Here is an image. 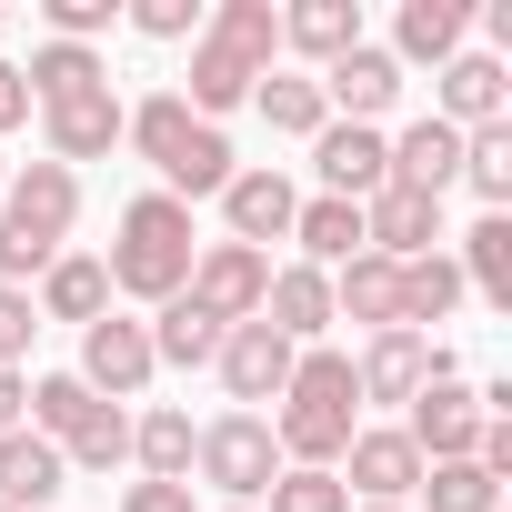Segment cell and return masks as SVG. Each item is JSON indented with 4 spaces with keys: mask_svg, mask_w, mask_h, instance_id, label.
I'll list each match as a JSON object with an SVG mask.
<instances>
[{
    "mask_svg": "<svg viewBox=\"0 0 512 512\" xmlns=\"http://www.w3.org/2000/svg\"><path fill=\"white\" fill-rule=\"evenodd\" d=\"M272 51H282V11H272V0H221V11H201V41H191V91H181V111H201V121L241 111L251 91L272 81Z\"/></svg>",
    "mask_w": 512,
    "mask_h": 512,
    "instance_id": "cell-1",
    "label": "cell"
},
{
    "mask_svg": "<svg viewBox=\"0 0 512 512\" xmlns=\"http://www.w3.org/2000/svg\"><path fill=\"white\" fill-rule=\"evenodd\" d=\"M262 422H272V442H282V462H292V472H332V462L352 452V432H362L352 352H302V362H292V382H282V402H272Z\"/></svg>",
    "mask_w": 512,
    "mask_h": 512,
    "instance_id": "cell-2",
    "label": "cell"
},
{
    "mask_svg": "<svg viewBox=\"0 0 512 512\" xmlns=\"http://www.w3.org/2000/svg\"><path fill=\"white\" fill-rule=\"evenodd\" d=\"M71 221H81V171H61V161L11 171V181H0V282L31 292L71 251Z\"/></svg>",
    "mask_w": 512,
    "mask_h": 512,
    "instance_id": "cell-3",
    "label": "cell"
},
{
    "mask_svg": "<svg viewBox=\"0 0 512 512\" xmlns=\"http://www.w3.org/2000/svg\"><path fill=\"white\" fill-rule=\"evenodd\" d=\"M191 262H201V241H191V201H171V191H141V201L121 211V241L101 251L111 292H131V302H151V312L191 282Z\"/></svg>",
    "mask_w": 512,
    "mask_h": 512,
    "instance_id": "cell-4",
    "label": "cell"
},
{
    "mask_svg": "<svg viewBox=\"0 0 512 512\" xmlns=\"http://www.w3.org/2000/svg\"><path fill=\"white\" fill-rule=\"evenodd\" d=\"M121 141L161 171V191L171 201H201V191H221L241 161H231V141H221V121H201V111H181V91H151L141 111H121Z\"/></svg>",
    "mask_w": 512,
    "mask_h": 512,
    "instance_id": "cell-5",
    "label": "cell"
},
{
    "mask_svg": "<svg viewBox=\"0 0 512 512\" xmlns=\"http://www.w3.org/2000/svg\"><path fill=\"white\" fill-rule=\"evenodd\" d=\"M31 432L61 442L71 472H121V462H131V412L101 402L81 372H41V382H31Z\"/></svg>",
    "mask_w": 512,
    "mask_h": 512,
    "instance_id": "cell-6",
    "label": "cell"
},
{
    "mask_svg": "<svg viewBox=\"0 0 512 512\" xmlns=\"http://www.w3.org/2000/svg\"><path fill=\"white\" fill-rule=\"evenodd\" d=\"M191 472H201L221 502H251V512H262V492L282 482V442H272V422H262V412H221V422H201Z\"/></svg>",
    "mask_w": 512,
    "mask_h": 512,
    "instance_id": "cell-7",
    "label": "cell"
},
{
    "mask_svg": "<svg viewBox=\"0 0 512 512\" xmlns=\"http://www.w3.org/2000/svg\"><path fill=\"white\" fill-rule=\"evenodd\" d=\"M221 332L231 322H262V292H272V251H241V241H201V262H191V282H181Z\"/></svg>",
    "mask_w": 512,
    "mask_h": 512,
    "instance_id": "cell-8",
    "label": "cell"
},
{
    "mask_svg": "<svg viewBox=\"0 0 512 512\" xmlns=\"http://www.w3.org/2000/svg\"><path fill=\"white\" fill-rule=\"evenodd\" d=\"M432 121H442V131H492V121H512V71H502L492 51H452V61L432 71Z\"/></svg>",
    "mask_w": 512,
    "mask_h": 512,
    "instance_id": "cell-9",
    "label": "cell"
},
{
    "mask_svg": "<svg viewBox=\"0 0 512 512\" xmlns=\"http://www.w3.org/2000/svg\"><path fill=\"white\" fill-rule=\"evenodd\" d=\"M41 141H51V161H61V171L111 161V151H121V91H111V81H91V91L41 101Z\"/></svg>",
    "mask_w": 512,
    "mask_h": 512,
    "instance_id": "cell-10",
    "label": "cell"
},
{
    "mask_svg": "<svg viewBox=\"0 0 512 512\" xmlns=\"http://www.w3.org/2000/svg\"><path fill=\"white\" fill-rule=\"evenodd\" d=\"M292 342L272 332V322H231L221 332V352H211V372H221V392L241 402V412H262V402H282V382H292Z\"/></svg>",
    "mask_w": 512,
    "mask_h": 512,
    "instance_id": "cell-11",
    "label": "cell"
},
{
    "mask_svg": "<svg viewBox=\"0 0 512 512\" xmlns=\"http://www.w3.org/2000/svg\"><path fill=\"white\" fill-rule=\"evenodd\" d=\"M312 171H322V201H372L392 181V141L372 121H322L312 131Z\"/></svg>",
    "mask_w": 512,
    "mask_h": 512,
    "instance_id": "cell-12",
    "label": "cell"
},
{
    "mask_svg": "<svg viewBox=\"0 0 512 512\" xmlns=\"http://www.w3.org/2000/svg\"><path fill=\"white\" fill-rule=\"evenodd\" d=\"M402 442H412L422 462H472V442H482V402L442 372V382H422V392L402 402Z\"/></svg>",
    "mask_w": 512,
    "mask_h": 512,
    "instance_id": "cell-13",
    "label": "cell"
},
{
    "mask_svg": "<svg viewBox=\"0 0 512 512\" xmlns=\"http://www.w3.org/2000/svg\"><path fill=\"white\" fill-rule=\"evenodd\" d=\"M442 372H452L442 342H422V332H372L362 362H352V392H362V402H412V392L442 382Z\"/></svg>",
    "mask_w": 512,
    "mask_h": 512,
    "instance_id": "cell-14",
    "label": "cell"
},
{
    "mask_svg": "<svg viewBox=\"0 0 512 512\" xmlns=\"http://www.w3.org/2000/svg\"><path fill=\"white\" fill-rule=\"evenodd\" d=\"M332 472H342V492H352V502H412V492H422V452L402 442V422H382V432L362 422V432H352V452H342Z\"/></svg>",
    "mask_w": 512,
    "mask_h": 512,
    "instance_id": "cell-15",
    "label": "cell"
},
{
    "mask_svg": "<svg viewBox=\"0 0 512 512\" xmlns=\"http://www.w3.org/2000/svg\"><path fill=\"white\" fill-rule=\"evenodd\" d=\"M392 101H402V61H392L382 41H362V51H342V61L322 71V111H332V121H372V131H382Z\"/></svg>",
    "mask_w": 512,
    "mask_h": 512,
    "instance_id": "cell-16",
    "label": "cell"
},
{
    "mask_svg": "<svg viewBox=\"0 0 512 512\" xmlns=\"http://www.w3.org/2000/svg\"><path fill=\"white\" fill-rule=\"evenodd\" d=\"M151 372H161V362H151V332H141V322L101 312V322L81 332V382H91L101 402H131V392H141Z\"/></svg>",
    "mask_w": 512,
    "mask_h": 512,
    "instance_id": "cell-17",
    "label": "cell"
},
{
    "mask_svg": "<svg viewBox=\"0 0 512 512\" xmlns=\"http://www.w3.org/2000/svg\"><path fill=\"white\" fill-rule=\"evenodd\" d=\"M292 211H302V191L282 181V171H231L221 181V241H241V251H262V241H292Z\"/></svg>",
    "mask_w": 512,
    "mask_h": 512,
    "instance_id": "cell-18",
    "label": "cell"
},
{
    "mask_svg": "<svg viewBox=\"0 0 512 512\" xmlns=\"http://www.w3.org/2000/svg\"><path fill=\"white\" fill-rule=\"evenodd\" d=\"M362 251H382V262H422V251H442V201L382 181V191L362 201Z\"/></svg>",
    "mask_w": 512,
    "mask_h": 512,
    "instance_id": "cell-19",
    "label": "cell"
},
{
    "mask_svg": "<svg viewBox=\"0 0 512 512\" xmlns=\"http://www.w3.org/2000/svg\"><path fill=\"white\" fill-rule=\"evenodd\" d=\"M262 322H272L292 352H322V332H332V272L282 262V272H272V292H262Z\"/></svg>",
    "mask_w": 512,
    "mask_h": 512,
    "instance_id": "cell-20",
    "label": "cell"
},
{
    "mask_svg": "<svg viewBox=\"0 0 512 512\" xmlns=\"http://www.w3.org/2000/svg\"><path fill=\"white\" fill-rule=\"evenodd\" d=\"M332 322L402 332V262H382V251H352V262L332 272Z\"/></svg>",
    "mask_w": 512,
    "mask_h": 512,
    "instance_id": "cell-21",
    "label": "cell"
},
{
    "mask_svg": "<svg viewBox=\"0 0 512 512\" xmlns=\"http://www.w3.org/2000/svg\"><path fill=\"white\" fill-rule=\"evenodd\" d=\"M61 482H71V462H61V442H41L31 422L0 442V502H11V512H51Z\"/></svg>",
    "mask_w": 512,
    "mask_h": 512,
    "instance_id": "cell-22",
    "label": "cell"
},
{
    "mask_svg": "<svg viewBox=\"0 0 512 512\" xmlns=\"http://www.w3.org/2000/svg\"><path fill=\"white\" fill-rule=\"evenodd\" d=\"M31 312H41V322H81V332H91V322L111 312V272H101V251H61V262L41 272V292H31Z\"/></svg>",
    "mask_w": 512,
    "mask_h": 512,
    "instance_id": "cell-23",
    "label": "cell"
},
{
    "mask_svg": "<svg viewBox=\"0 0 512 512\" xmlns=\"http://www.w3.org/2000/svg\"><path fill=\"white\" fill-rule=\"evenodd\" d=\"M462 41H472V0H402V21H392V61H402V71H412V61L442 71Z\"/></svg>",
    "mask_w": 512,
    "mask_h": 512,
    "instance_id": "cell-24",
    "label": "cell"
},
{
    "mask_svg": "<svg viewBox=\"0 0 512 512\" xmlns=\"http://www.w3.org/2000/svg\"><path fill=\"white\" fill-rule=\"evenodd\" d=\"M462 181V131H442V121H412L402 141H392V191H422V201H442Z\"/></svg>",
    "mask_w": 512,
    "mask_h": 512,
    "instance_id": "cell-25",
    "label": "cell"
},
{
    "mask_svg": "<svg viewBox=\"0 0 512 512\" xmlns=\"http://www.w3.org/2000/svg\"><path fill=\"white\" fill-rule=\"evenodd\" d=\"M282 51H302V61H342V51H362V0H292L282 11Z\"/></svg>",
    "mask_w": 512,
    "mask_h": 512,
    "instance_id": "cell-26",
    "label": "cell"
},
{
    "mask_svg": "<svg viewBox=\"0 0 512 512\" xmlns=\"http://www.w3.org/2000/svg\"><path fill=\"white\" fill-rule=\"evenodd\" d=\"M462 292H482L492 312H512V211H482L472 231H462Z\"/></svg>",
    "mask_w": 512,
    "mask_h": 512,
    "instance_id": "cell-27",
    "label": "cell"
},
{
    "mask_svg": "<svg viewBox=\"0 0 512 512\" xmlns=\"http://www.w3.org/2000/svg\"><path fill=\"white\" fill-rule=\"evenodd\" d=\"M141 332H151V362H171V372H201V362L221 352V322H211L191 292H171V302H161Z\"/></svg>",
    "mask_w": 512,
    "mask_h": 512,
    "instance_id": "cell-28",
    "label": "cell"
},
{
    "mask_svg": "<svg viewBox=\"0 0 512 512\" xmlns=\"http://www.w3.org/2000/svg\"><path fill=\"white\" fill-rule=\"evenodd\" d=\"M292 241H302L312 272H342L352 251H362V201H322V191H312V201L292 211Z\"/></svg>",
    "mask_w": 512,
    "mask_h": 512,
    "instance_id": "cell-29",
    "label": "cell"
},
{
    "mask_svg": "<svg viewBox=\"0 0 512 512\" xmlns=\"http://www.w3.org/2000/svg\"><path fill=\"white\" fill-rule=\"evenodd\" d=\"M191 442H201V422L191 412H141L131 422V462H141V482H191Z\"/></svg>",
    "mask_w": 512,
    "mask_h": 512,
    "instance_id": "cell-30",
    "label": "cell"
},
{
    "mask_svg": "<svg viewBox=\"0 0 512 512\" xmlns=\"http://www.w3.org/2000/svg\"><path fill=\"white\" fill-rule=\"evenodd\" d=\"M462 302V272H452V251H422V262H402V332L432 342V322H452Z\"/></svg>",
    "mask_w": 512,
    "mask_h": 512,
    "instance_id": "cell-31",
    "label": "cell"
},
{
    "mask_svg": "<svg viewBox=\"0 0 512 512\" xmlns=\"http://www.w3.org/2000/svg\"><path fill=\"white\" fill-rule=\"evenodd\" d=\"M21 81H31V111H41V101H61V91H91V81H111V61H101V51H81V41H41Z\"/></svg>",
    "mask_w": 512,
    "mask_h": 512,
    "instance_id": "cell-32",
    "label": "cell"
},
{
    "mask_svg": "<svg viewBox=\"0 0 512 512\" xmlns=\"http://www.w3.org/2000/svg\"><path fill=\"white\" fill-rule=\"evenodd\" d=\"M462 181L482 191V211H512V121L462 131Z\"/></svg>",
    "mask_w": 512,
    "mask_h": 512,
    "instance_id": "cell-33",
    "label": "cell"
},
{
    "mask_svg": "<svg viewBox=\"0 0 512 512\" xmlns=\"http://www.w3.org/2000/svg\"><path fill=\"white\" fill-rule=\"evenodd\" d=\"M251 101H262V121L282 131V141H312L332 111H322V81H292V71H272L262 91H251Z\"/></svg>",
    "mask_w": 512,
    "mask_h": 512,
    "instance_id": "cell-34",
    "label": "cell"
},
{
    "mask_svg": "<svg viewBox=\"0 0 512 512\" xmlns=\"http://www.w3.org/2000/svg\"><path fill=\"white\" fill-rule=\"evenodd\" d=\"M422 502L432 512H502V482L482 462H422Z\"/></svg>",
    "mask_w": 512,
    "mask_h": 512,
    "instance_id": "cell-35",
    "label": "cell"
},
{
    "mask_svg": "<svg viewBox=\"0 0 512 512\" xmlns=\"http://www.w3.org/2000/svg\"><path fill=\"white\" fill-rule=\"evenodd\" d=\"M262 512H352V492H342V472H292L282 462V482L262 492Z\"/></svg>",
    "mask_w": 512,
    "mask_h": 512,
    "instance_id": "cell-36",
    "label": "cell"
},
{
    "mask_svg": "<svg viewBox=\"0 0 512 512\" xmlns=\"http://www.w3.org/2000/svg\"><path fill=\"white\" fill-rule=\"evenodd\" d=\"M41 21H51V41H81V51H91V41L121 21V0H41Z\"/></svg>",
    "mask_w": 512,
    "mask_h": 512,
    "instance_id": "cell-37",
    "label": "cell"
},
{
    "mask_svg": "<svg viewBox=\"0 0 512 512\" xmlns=\"http://www.w3.org/2000/svg\"><path fill=\"white\" fill-rule=\"evenodd\" d=\"M141 41H201V0H131Z\"/></svg>",
    "mask_w": 512,
    "mask_h": 512,
    "instance_id": "cell-38",
    "label": "cell"
},
{
    "mask_svg": "<svg viewBox=\"0 0 512 512\" xmlns=\"http://www.w3.org/2000/svg\"><path fill=\"white\" fill-rule=\"evenodd\" d=\"M31 332H41V312H31V292H11V282H0V372H21V352H31Z\"/></svg>",
    "mask_w": 512,
    "mask_h": 512,
    "instance_id": "cell-39",
    "label": "cell"
},
{
    "mask_svg": "<svg viewBox=\"0 0 512 512\" xmlns=\"http://www.w3.org/2000/svg\"><path fill=\"white\" fill-rule=\"evenodd\" d=\"M121 512H201V502H191V482H131Z\"/></svg>",
    "mask_w": 512,
    "mask_h": 512,
    "instance_id": "cell-40",
    "label": "cell"
},
{
    "mask_svg": "<svg viewBox=\"0 0 512 512\" xmlns=\"http://www.w3.org/2000/svg\"><path fill=\"white\" fill-rule=\"evenodd\" d=\"M31 121V81H21V61H0V131H21Z\"/></svg>",
    "mask_w": 512,
    "mask_h": 512,
    "instance_id": "cell-41",
    "label": "cell"
},
{
    "mask_svg": "<svg viewBox=\"0 0 512 512\" xmlns=\"http://www.w3.org/2000/svg\"><path fill=\"white\" fill-rule=\"evenodd\" d=\"M21 422H31V382H21V372H0V442H11Z\"/></svg>",
    "mask_w": 512,
    "mask_h": 512,
    "instance_id": "cell-42",
    "label": "cell"
},
{
    "mask_svg": "<svg viewBox=\"0 0 512 512\" xmlns=\"http://www.w3.org/2000/svg\"><path fill=\"white\" fill-rule=\"evenodd\" d=\"M352 512H402V502H352Z\"/></svg>",
    "mask_w": 512,
    "mask_h": 512,
    "instance_id": "cell-43",
    "label": "cell"
},
{
    "mask_svg": "<svg viewBox=\"0 0 512 512\" xmlns=\"http://www.w3.org/2000/svg\"><path fill=\"white\" fill-rule=\"evenodd\" d=\"M221 512H251V502H221Z\"/></svg>",
    "mask_w": 512,
    "mask_h": 512,
    "instance_id": "cell-44",
    "label": "cell"
},
{
    "mask_svg": "<svg viewBox=\"0 0 512 512\" xmlns=\"http://www.w3.org/2000/svg\"><path fill=\"white\" fill-rule=\"evenodd\" d=\"M0 181H11V161H0Z\"/></svg>",
    "mask_w": 512,
    "mask_h": 512,
    "instance_id": "cell-45",
    "label": "cell"
},
{
    "mask_svg": "<svg viewBox=\"0 0 512 512\" xmlns=\"http://www.w3.org/2000/svg\"><path fill=\"white\" fill-rule=\"evenodd\" d=\"M0 31H11V21H0Z\"/></svg>",
    "mask_w": 512,
    "mask_h": 512,
    "instance_id": "cell-46",
    "label": "cell"
},
{
    "mask_svg": "<svg viewBox=\"0 0 512 512\" xmlns=\"http://www.w3.org/2000/svg\"><path fill=\"white\" fill-rule=\"evenodd\" d=\"M0 512H11V502H0Z\"/></svg>",
    "mask_w": 512,
    "mask_h": 512,
    "instance_id": "cell-47",
    "label": "cell"
}]
</instances>
